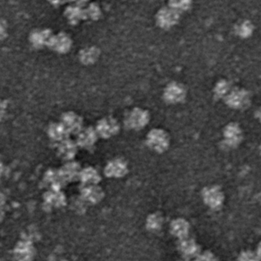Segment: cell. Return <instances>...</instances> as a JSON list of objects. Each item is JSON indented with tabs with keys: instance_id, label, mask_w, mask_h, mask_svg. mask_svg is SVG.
I'll return each instance as SVG.
<instances>
[{
	"instance_id": "2",
	"label": "cell",
	"mask_w": 261,
	"mask_h": 261,
	"mask_svg": "<svg viewBox=\"0 0 261 261\" xmlns=\"http://www.w3.org/2000/svg\"><path fill=\"white\" fill-rule=\"evenodd\" d=\"M48 44L52 46L56 50L63 51V50L69 49L70 44H72V41H70L68 35L61 32L57 35H52L50 39H49V42H48Z\"/></svg>"
},
{
	"instance_id": "4",
	"label": "cell",
	"mask_w": 261,
	"mask_h": 261,
	"mask_svg": "<svg viewBox=\"0 0 261 261\" xmlns=\"http://www.w3.org/2000/svg\"><path fill=\"white\" fill-rule=\"evenodd\" d=\"M64 15L70 24H76L86 16L85 11L82 10L81 6L70 5L66 8Z\"/></svg>"
},
{
	"instance_id": "11",
	"label": "cell",
	"mask_w": 261,
	"mask_h": 261,
	"mask_svg": "<svg viewBox=\"0 0 261 261\" xmlns=\"http://www.w3.org/2000/svg\"><path fill=\"white\" fill-rule=\"evenodd\" d=\"M162 218L159 214H153L150 216L147 220V226L150 230L156 231L162 226Z\"/></svg>"
},
{
	"instance_id": "7",
	"label": "cell",
	"mask_w": 261,
	"mask_h": 261,
	"mask_svg": "<svg viewBox=\"0 0 261 261\" xmlns=\"http://www.w3.org/2000/svg\"><path fill=\"white\" fill-rule=\"evenodd\" d=\"M52 34L49 29L34 31L31 35V41L35 45L48 44Z\"/></svg>"
},
{
	"instance_id": "12",
	"label": "cell",
	"mask_w": 261,
	"mask_h": 261,
	"mask_svg": "<svg viewBox=\"0 0 261 261\" xmlns=\"http://www.w3.org/2000/svg\"><path fill=\"white\" fill-rule=\"evenodd\" d=\"M167 94H170L171 101L177 102L184 95L183 89H181V87H178V86H174V87H170V90L167 92Z\"/></svg>"
},
{
	"instance_id": "8",
	"label": "cell",
	"mask_w": 261,
	"mask_h": 261,
	"mask_svg": "<svg viewBox=\"0 0 261 261\" xmlns=\"http://www.w3.org/2000/svg\"><path fill=\"white\" fill-rule=\"evenodd\" d=\"M118 130H119V125L114 119L109 118V119H104L103 122H101L100 132L104 136L109 138L112 135H116Z\"/></svg>"
},
{
	"instance_id": "1",
	"label": "cell",
	"mask_w": 261,
	"mask_h": 261,
	"mask_svg": "<svg viewBox=\"0 0 261 261\" xmlns=\"http://www.w3.org/2000/svg\"><path fill=\"white\" fill-rule=\"evenodd\" d=\"M148 142L156 151H162L168 147V135L162 130H153L149 135Z\"/></svg>"
},
{
	"instance_id": "10",
	"label": "cell",
	"mask_w": 261,
	"mask_h": 261,
	"mask_svg": "<svg viewBox=\"0 0 261 261\" xmlns=\"http://www.w3.org/2000/svg\"><path fill=\"white\" fill-rule=\"evenodd\" d=\"M205 200L211 207L219 206L222 202V195L220 191L215 188L207 190L205 193Z\"/></svg>"
},
{
	"instance_id": "5",
	"label": "cell",
	"mask_w": 261,
	"mask_h": 261,
	"mask_svg": "<svg viewBox=\"0 0 261 261\" xmlns=\"http://www.w3.org/2000/svg\"><path fill=\"white\" fill-rule=\"evenodd\" d=\"M107 174L110 176L121 177L127 173V165L125 161L121 159L115 160L107 166Z\"/></svg>"
},
{
	"instance_id": "6",
	"label": "cell",
	"mask_w": 261,
	"mask_h": 261,
	"mask_svg": "<svg viewBox=\"0 0 261 261\" xmlns=\"http://www.w3.org/2000/svg\"><path fill=\"white\" fill-rule=\"evenodd\" d=\"M172 233L179 239H185L187 237L189 231V225L184 219H178L174 221L171 225Z\"/></svg>"
},
{
	"instance_id": "13",
	"label": "cell",
	"mask_w": 261,
	"mask_h": 261,
	"mask_svg": "<svg viewBox=\"0 0 261 261\" xmlns=\"http://www.w3.org/2000/svg\"><path fill=\"white\" fill-rule=\"evenodd\" d=\"M67 2L74 3L75 6H81L87 3V0H67Z\"/></svg>"
},
{
	"instance_id": "14",
	"label": "cell",
	"mask_w": 261,
	"mask_h": 261,
	"mask_svg": "<svg viewBox=\"0 0 261 261\" xmlns=\"http://www.w3.org/2000/svg\"><path fill=\"white\" fill-rule=\"evenodd\" d=\"M49 3L53 6H61V4H64L67 0H49Z\"/></svg>"
},
{
	"instance_id": "3",
	"label": "cell",
	"mask_w": 261,
	"mask_h": 261,
	"mask_svg": "<svg viewBox=\"0 0 261 261\" xmlns=\"http://www.w3.org/2000/svg\"><path fill=\"white\" fill-rule=\"evenodd\" d=\"M129 125L131 128H139L144 127L149 121L147 112L141 110H134L128 118Z\"/></svg>"
},
{
	"instance_id": "9",
	"label": "cell",
	"mask_w": 261,
	"mask_h": 261,
	"mask_svg": "<svg viewBox=\"0 0 261 261\" xmlns=\"http://www.w3.org/2000/svg\"><path fill=\"white\" fill-rule=\"evenodd\" d=\"M181 252L186 255L187 257H193L194 254L198 252V246L194 241L190 240L188 238L181 239L180 246Z\"/></svg>"
}]
</instances>
